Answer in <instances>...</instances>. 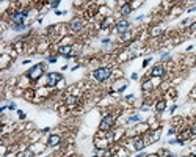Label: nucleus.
Masks as SVG:
<instances>
[{
  "label": "nucleus",
  "mask_w": 196,
  "mask_h": 157,
  "mask_svg": "<svg viewBox=\"0 0 196 157\" xmlns=\"http://www.w3.org/2000/svg\"><path fill=\"white\" fill-rule=\"evenodd\" d=\"M155 109H157V112H163V110L166 109V102H165V101H159L157 105H155Z\"/></svg>",
  "instance_id": "obj_14"
},
{
  "label": "nucleus",
  "mask_w": 196,
  "mask_h": 157,
  "mask_svg": "<svg viewBox=\"0 0 196 157\" xmlns=\"http://www.w3.org/2000/svg\"><path fill=\"white\" fill-rule=\"evenodd\" d=\"M170 58V53H163L162 55V61H165V60H168Z\"/></svg>",
  "instance_id": "obj_19"
},
{
  "label": "nucleus",
  "mask_w": 196,
  "mask_h": 157,
  "mask_svg": "<svg viewBox=\"0 0 196 157\" xmlns=\"http://www.w3.org/2000/svg\"><path fill=\"white\" fill-rule=\"evenodd\" d=\"M49 61H50V63H55V61H57V58H55V57H49Z\"/></svg>",
  "instance_id": "obj_23"
},
{
  "label": "nucleus",
  "mask_w": 196,
  "mask_h": 157,
  "mask_svg": "<svg viewBox=\"0 0 196 157\" xmlns=\"http://www.w3.org/2000/svg\"><path fill=\"white\" fill-rule=\"evenodd\" d=\"M159 33H160V30H159V28H155V30L152 31V35H159Z\"/></svg>",
  "instance_id": "obj_24"
},
{
  "label": "nucleus",
  "mask_w": 196,
  "mask_h": 157,
  "mask_svg": "<svg viewBox=\"0 0 196 157\" xmlns=\"http://www.w3.org/2000/svg\"><path fill=\"white\" fill-rule=\"evenodd\" d=\"M163 72H165V69H163V66H160V64L152 69V75H154V77H160V75H163Z\"/></svg>",
  "instance_id": "obj_8"
},
{
  "label": "nucleus",
  "mask_w": 196,
  "mask_h": 157,
  "mask_svg": "<svg viewBox=\"0 0 196 157\" xmlns=\"http://www.w3.org/2000/svg\"><path fill=\"white\" fill-rule=\"evenodd\" d=\"M127 38H130V33H122V39H127Z\"/></svg>",
  "instance_id": "obj_20"
},
{
  "label": "nucleus",
  "mask_w": 196,
  "mask_h": 157,
  "mask_svg": "<svg viewBox=\"0 0 196 157\" xmlns=\"http://www.w3.org/2000/svg\"><path fill=\"white\" fill-rule=\"evenodd\" d=\"M193 153H195V154H196V148H195V149H193Z\"/></svg>",
  "instance_id": "obj_26"
},
{
  "label": "nucleus",
  "mask_w": 196,
  "mask_h": 157,
  "mask_svg": "<svg viewBox=\"0 0 196 157\" xmlns=\"http://www.w3.org/2000/svg\"><path fill=\"white\" fill-rule=\"evenodd\" d=\"M127 28H129V20H126V19H122L116 24V31H119V33H124Z\"/></svg>",
  "instance_id": "obj_6"
},
{
  "label": "nucleus",
  "mask_w": 196,
  "mask_h": 157,
  "mask_svg": "<svg viewBox=\"0 0 196 157\" xmlns=\"http://www.w3.org/2000/svg\"><path fill=\"white\" fill-rule=\"evenodd\" d=\"M190 30H192L193 33H195V31H196V22H195V24H192V27H190Z\"/></svg>",
  "instance_id": "obj_21"
},
{
  "label": "nucleus",
  "mask_w": 196,
  "mask_h": 157,
  "mask_svg": "<svg viewBox=\"0 0 196 157\" xmlns=\"http://www.w3.org/2000/svg\"><path fill=\"white\" fill-rule=\"evenodd\" d=\"M49 5H50L52 8H57V6L60 5V2H58V0H55V2H49Z\"/></svg>",
  "instance_id": "obj_17"
},
{
  "label": "nucleus",
  "mask_w": 196,
  "mask_h": 157,
  "mask_svg": "<svg viewBox=\"0 0 196 157\" xmlns=\"http://www.w3.org/2000/svg\"><path fill=\"white\" fill-rule=\"evenodd\" d=\"M66 104H68V107L72 109V107H75V105L79 104V99H77L75 96H69V98L66 99Z\"/></svg>",
  "instance_id": "obj_9"
},
{
  "label": "nucleus",
  "mask_w": 196,
  "mask_h": 157,
  "mask_svg": "<svg viewBox=\"0 0 196 157\" xmlns=\"http://www.w3.org/2000/svg\"><path fill=\"white\" fill-rule=\"evenodd\" d=\"M42 72H44V64H36L28 71V79L36 80V79H39L42 75Z\"/></svg>",
  "instance_id": "obj_2"
},
{
  "label": "nucleus",
  "mask_w": 196,
  "mask_h": 157,
  "mask_svg": "<svg viewBox=\"0 0 196 157\" xmlns=\"http://www.w3.org/2000/svg\"><path fill=\"white\" fill-rule=\"evenodd\" d=\"M190 132H192L193 135H196V124L193 126V127H192V129H190Z\"/></svg>",
  "instance_id": "obj_22"
},
{
  "label": "nucleus",
  "mask_w": 196,
  "mask_h": 157,
  "mask_svg": "<svg viewBox=\"0 0 196 157\" xmlns=\"http://www.w3.org/2000/svg\"><path fill=\"white\" fill-rule=\"evenodd\" d=\"M130 13H132V6H130L129 3L122 5V8H121V14H122V16H129Z\"/></svg>",
  "instance_id": "obj_10"
},
{
  "label": "nucleus",
  "mask_w": 196,
  "mask_h": 157,
  "mask_svg": "<svg viewBox=\"0 0 196 157\" xmlns=\"http://www.w3.org/2000/svg\"><path fill=\"white\" fill-rule=\"evenodd\" d=\"M113 124H115V118H113L111 115H107V116H104L102 121H100V129H102V131H107V129H110Z\"/></svg>",
  "instance_id": "obj_4"
},
{
  "label": "nucleus",
  "mask_w": 196,
  "mask_h": 157,
  "mask_svg": "<svg viewBox=\"0 0 196 157\" xmlns=\"http://www.w3.org/2000/svg\"><path fill=\"white\" fill-rule=\"evenodd\" d=\"M144 146H146V145H144V142H143L141 138H137V140H135V149H137V151H141Z\"/></svg>",
  "instance_id": "obj_13"
},
{
  "label": "nucleus",
  "mask_w": 196,
  "mask_h": 157,
  "mask_svg": "<svg viewBox=\"0 0 196 157\" xmlns=\"http://www.w3.org/2000/svg\"><path fill=\"white\" fill-rule=\"evenodd\" d=\"M185 157H195V156H185Z\"/></svg>",
  "instance_id": "obj_27"
},
{
  "label": "nucleus",
  "mask_w": 196,
  "mask_h": 157,
  "mask_svg": "<svg viewBox=\"0 0 196 157\" xmlns=\"http://www.w3.org/2000/svg\"><path fill=\"white\" fill-rule=\"evenodd\" d=\"M27 16H28V13H27V11H19V13H16V14L13 16V22H14L16 25H24V24H25Z\"/></svg>",
  "instance_id": "obj_3"
},
{
  "label": "nucleus",
  "mask_w": 196,
  "mask_h": 157,
  "mask_svg": "<svg viewBox=\"0 0 196 157\" xmlns=\"http://www.w3.org/2000/svg\"><path fill=\"white\" fill-rule=\"evenodd\" d=\"M166 157H177V156H174V154H168Z\"/></svg>",
  "instance_id": "obj_25"
},
{
  "label": "nucleus",
  "mask_w": 196,
  "mask_h": 157,
  "mask_svg": "<svg viewBox=\"0 0 196 157\" xmlns=\"http://www.w3.org/2000/svg\"><path fill=\"white\" fill-rule=\"evenodd\" d=\"M60 137L58 135H50V138H49V146H57L58 143H60Z\"/></svg>",
  "instance_id": "obj_11"
},
{
  "label": "nucleus",
  "mask_w": 196,
  "mask_h": 157,
  "mask_svg": "<svg viewBox=\"0 0 196 157\" xmlns=\"http://www.w3.org/2000/svg\"><path fill=\"white\" fill-rule=\"evenodd\" d=\"M159 137H160V132H159V131H155V132L149 137V140H151V142H155V140H159Z\"/></svg>",
  "instance_id": "obj_16"
},
{
  "label": "nucleus",
  "mask_w": 196,
  "mask_h": 157,
  "mask_svg": "<svg viewBox=\"0 0 196 157\" xmlns=\"http://www.w3.org/2000/svg\"><path fill=\"white\" fill-rule=\"evenodd\" d=\"M143 90H144V91H151V90H152V83H151L149 80H146V82L143 83Z\"/></svg>",
  "instance_id": "obj_15"
},
{
  "label": "nucleus",
  "mask_w": 196,
  "mask_h": 157,
  "mask_svg": "<svg viewBox=\"0 0 196 157\" xmlns=\"http://www.w3.org/2000/svg\"><path fill=\"white\" fill-rule=\"evenodd\" d=\"M129 121H132V123H137V121H140V116H132Z\"/></svg>",
  "instance_id": "obj_18"
},
{
  "label": "nucleus",
  "mask_w": 196,
  "mask_h": 157,
  "mask_svg": "<svg viewBox=\"0 0 196 157\" xmlns=\"http://www.w3.org/2000/svg\"><path fill=\"white\" fill-rule=\"evenodd\" d=\"M82 27H83V25H82V20H79V19H75V20L71 22V30H72V31H80Z\"/></svg>",
  "instance_id": "obj_7"
},
{
  "label": "nucleus",
  "mask_w": 196,
  "mask_h": 157,
  "mask_svg": "<svg viewBox=\"0 0 196 157\" xmlns=\"http://www.w3.org/2000/svg\"><path fill=\"white\" fill-rule=\"evenodd\" d=\"M71 50H72V46H61V47L58 49V52H60L61 55H68Z\"/></svg>",
  "instance_id": "obj_12"
},
{
  "label": "nucleus",
  "mask_w": 196,
  "mask_h": 157,
  "mask_svg": "<svg viewBox=\"0 0 196 157\" xmlns=\"http://www.w3.org/2000/svg\"><path fill=\"white\" fill-rule=\"evenodd\" d=\"M110 74H111L110 68H99V69L94 71V79L97 82H104V80H107L110 77Z\"/></svg>",
  "instance_id": "obj_1"
},
{
  "label": "nucleus",
  "mask_w": 196,
  "mask_h": 157,
  "mask_svg": "<svg viewBox=\"0 0 196 157\" xmlns=\"http://www.w3.org/2000/svg\"><path fill=\"white\" fill-rule=\"evenodd\" d=\"M61 74H58V72H50L49 75H47V83L49 85H57L58 82H61Z\"/></svg>",
  "instance_id": "obj_5"
}]
</instances>
